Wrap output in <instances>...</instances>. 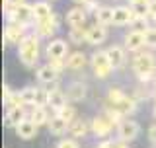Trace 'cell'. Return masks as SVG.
Returning <instances> with one entry per match:
<instances>
[{"mask_svg":"<svg viewBox=\"0 0 156 148\" xmlns=\"http://www.w3.org/2000/svg\"><path fill=\"white\" fill-rule=\"evenodd\" d=\"M47 105H49V90H45V88H37L35 105L33 107H47Z\"/></svg>","mask_w":156,"mask_h":148,"instance_id":"cell-32","label":"cell"},{"mask_svg":"<svg viewBox=\"0 0 156 148\" xmlns=\"http://www.w3.org/2000/svg\"><path fill=\"white\" fill-rule=\"evenodd\" d=\"M2 2H4V10L8 12V10H12L14 6H20V4H23L26 0H2Z\"/></svg>","mask_w":156,"mask_h":148,"instance_id":"cell-37","label":"cell"},{"mask_svg":"<svg viewBox=\"0 0 156 148\" xmlns=\"http://www.w3.org/2000/svg\"><path fill=\"white\" fill-rule=\"evenodd\" d=\"M86 84H82V82H74L70 88H68V92H66V96H68V100H72V101H82L86 97Z\"/></svg>","mask_w":156,"mask_h":148,"instance_id":"cell-24","label":"cell"},{"mask_svg":"<svg viewBox=\"0 0 156 148\" xmlns=\"http://www.w3.org/2000/svg\"><path fill=\"white\" fill-rule=\"evenodd\" d=\"M111 107H115V109H119L123 115H133V113L136 111V100L135 97H129V96H125L123 100H121L117 105H111Z\"/></svg>","mask_w":156,"mask_h":148,"instance_id":"cell-25","label":"cell"},{"mask_svg":"<svg viewBox=\"0 0 156 148\" xmlns=\"http://www.w3.org/2000/svg\"><path fill=\"white\" fill-rule=\"evenodd\" d=\"M139 22V18L135 16L133 8H125V6H117L113 8V26H129V23Z\"/></svg>","mask_w":156,"mask_h":148,"instance_id":"cell-10","label":"cell"},{"mask_svg":"<svg viewBox=\"0 0 156 148\" xmlns=\"http://www.w3.org/2000/svg\"><path fill=\"white\" fill-rule=\"evenodd\" d=\"M84 65H86V55L80 51L70 53L66 57V68L68 70H80V68H84Z\"/></svg>","mask_w":156,"mask_h":148,"instance_id":"cell-23","label":"cell"},{"mask_svg":"<svg viewBox=\"0 0 156 148\" xmlns=\"http://www.w3.org/2000/svg\"><path fill=\"white\" fill-rule=\"evenodd\" d=\"M74 2H76V4H82V6H84V4H86V2H90V0H74Z\"/></svg>","mask_w":156,"mask_h":148,"instance_id":"cell-44","label":"cell"},{"mask_svg":"<svg viewBox=\"0 0 156 148\" xmlns=\"http://www.w3.org/2000/svg\"><path fill=\"white\" fill-rule=\"evenodd\" d=\"M139 131H140L139 123L133 121V119H123L119 125H117V136H119L121 140H125V142L135 140L136 136H139Z\"/></svg>","mask_w":156,"mask_h":148,"instance_id":"cell-5","label":"cell"},{"mask_svg":"<svg viewBox=\"0 0 156 148\" xmlns=\"http://www.w3.org/2000/svg\"><path fill=\"white\" fill-rule=\"evenodd\" d=\"M58 29V18L53 14L51 18L41 19V22H35V33L39 37H53Z\"/></svg>","mask_w":156,"mask_h":148,"instance_id":"cell-9","label":"cell"},{"mask_svg":"<svg viewBox=\"0 0 156 148\" xmlns=\"http://www.w3.org/2000/svg\"><path fill=\"white\" fill-rule=\"evenodd\" d=\"M150 18L156 22V4H152V10H150Z\"/></svg>","mask_w":156,"mask_h":148,"instance_id":"cell-43","label":"cell"},{"mask_svg":"<svg viewBox=\"0 0 156 148\" xmlns=\"http://www.w3.org/2000/svg\"><path fill=\"white\" fill-rule=\"evenodd\" d=\"M29 119L35 123L37 127H41V125H47L51 117H49L47 107H33V111L29 113Z\"/></svg>","mask_w":156,"mask_h":148,"instance_id":"cell-26","label":"cell"},{"mask_svg":"<svg viewBox=\"0 0 156 148\" xmlns=\"http://www.w3.org/2000/svg\"><path fill=\"white\" fill-rule=\"evenodd\" d=\"M47 127H49V132H51V135H55V136H61V135H65V132L68 131V123L62 119L61 115H58V113H55V115L51 117V119H49V123H47Z\"/></svg>","mask_w":156,"mask_h":148,"instance_id":"cell-18","label":"cell"},{"mask_svg":"<svg viewBox=\"0 0 156 148\" xmlns=\"http://www.w3.org/2000/svg\"><path fill=\"white\" fill-rule=\"evenodd\" d=\"M94 18H96L98 23H101V26H111V23H113V8L100 6L94 12Z\"/></svg>","mask_w":156,"mask_h":148,"instance_id":"cell-22","label":"cell"},{"mask_svg":"<svg viewBox=\"0 0 156 148\" xmlns=\"http://www.w3.org/2000/svg\"><path fill=\"white\" fill-rule=\"evenodd\" d=\"M154 117H156V105H154Z\"/></svg>","mask_w":156,"mask_h":148,"instance_id":"cell-46","label":"cell"},{"mask_svg":"<svg viewBox=\"0 0 156 148\" xmlns=\"http://www.w3.org/2000/svg\"><path fill=\"white\" fill-rule=\"evenodd\" d=\"M107 37V29L105 26H101V23H96V26H92L88 29V35H86V43L88 45H101V43L105 41Z\"/></svg>","mask_w":156,"mask_h":148,"instance_id":"cell-13","label":"cell"},{"mask_svg":"<svg viewBox=\"0 0 156 148\" xmlns=\"http://www.w3.org/2000/svg\"><path fill=\"white\" fill-rule=\"evenodd\" d=\"M131 8H133L135 16L139 19H144L150 16V10H152V4L148 0H131Z\"/></svg>","mask_w":156,"mask_h":148,"instance_id":"cell-20","label":"cell"},{"mask_svg":"<svg viewBox=\"0 0 156 148\" xmlns=\"http://www.w3.org/2000/svg\"><path fill=\"white\" fill-rule=\"evenodd\" d=\"M154 100H156V90H154Z\"/></svg>","mask_w":156,"mask_h":148,"instance_id":"cell-47","label":"cell"},{"mask_svg":"<svg viewBox=\"0 0 156 148\" xmlns=\"http://www.w3.org/2000/svg\"><path fill=\"white\" fill-rule=\"evenodd\" d=\"M4 105L8 107V109H12V107H18V105H23L22 101V96H20V92H12L10 96L4 100Z\"/></svg>","mask_w":156,"mask_h":148,"instance_id":"cell-34","label":"cell"},{"mask_svg":"<svg viewBox=\"0 0 156 148\" xmlns=\"http://www.w3.org/2000/svg\"><path fill=\"white\" fill-rule=\"evenodd\" d=\"M148 139H150V142H154V144H156V125L150 127V131H148Z\"/></svg>","mask_w":156,"mask_h":148,"instance_id":"cell-40","label":"cell"},{"mask_svg":"<svg viewBox=\"0 0 156 148\" xmlns=\"http://www.w3.org/2000/svg\"><path fill=\"white\" fill-rule=\"evenodd\" d=\"M57 148H80V146H78V142L74 139H62L57 144Z\"/></svg>","mask_w":156,"mask_h":148,"instance_id":"cell-36","label":"cell"},{"mask_svg":"<svg viewBox=\"0 0 156 148\" xmlns=\"http://www.w3.org/2000/svg\"><path fill=\"white\" fill-rule=\"evenodd\" d=\"M96 148H111V142L109 140H104V142H100Z\"/></svg>","mask_w":156,"mask_h":148,"instance_id":"cell-42","label":"cell"},{"mask_svg":"<svg viewBox=\"0 0 156 148\" xmlns=\"http://www.w3.org/2000/svg\"><path fill=\"white\" fill-rule=\"evenodd\" d=\"M113 127H115V125H113L109 119H107L105 115H98V117H94V119H92V123H90L92 132H94L96 136H100V139L109 136L111 131H113Z\"/></svg>","mask_w":156,"mask_h":148,"instance_id":"cell-7","label":"cell"},{"mask_svg":"<svg viewBox=\"0 0 156 148\" xmlns=\"http://www.w3.org/2000/svg\"><path fill=\"white\" fill-rule=\"evenodd\" d=\"M31 6H33V18H35V22H41V19H47L53 16L51 4L45 2V0H39V2L31 4Z\"/></svg>","mask_w":156,"mask_h":148,"instance_id":"cell-19","label":"cell"},{"mask_svg":"<svg viewBox=\"0 0 156 148\" xmlns=\"http://www.w3.org/2000/svg\"><path fill=\"white\" fill-rule=\"evenodd\" d=\"M107 57H109V62H111V66H113V70L115 68H121L125 65V51L117 45L107 49Z\"/></svg>","mask_w":156,"mask_h":148,"instance_id":"cell-21","label":"cell"},{"mask_svg":"<svg viewBox=\"0 0 156 148\" xmlns=\"http://www.w3.org/2000/svg\"><path fill=\"white\" fill-rule=\"evenodd\" d=\"M133 70L139 76L140 82H150L152 78H156V61L150 53H136L135 61H133Z\"/></svg>","mask_w":156,"mask_h":148,"instance_id":"cell-2","label":"cell"},{"mask_svg":"<svg viewBox=\"0 0 156 148\" xmlns=\"http://www.w3.org/2000/svg\"><path fill=\"white\" fill-rule=\"evenodd\" d=\"M23 119H27L26 105H18V107L8 109V113L4 115V125H6V127H14V129H16V127H18Z\"/></svg>","mask_w":156,"mask_h":148,"instance_id":"cell-11","label":"cell"},{"mask_svg":"<svg viewBox=\"0 0 156 148\" xmlns=\"http://www.w3.org/2000/svg\"><path fill=\"white\" fill-rule=\"evenodd\" d=\"M10 93H12V90H10L8 86H4V88H2V97H4V100H6V97L10 96Z\"/></svg>","mask_w":156,"mask_h":148,"instance_id":"cell-41","label":"cell"},{"mask_svg":"<svg viewBox=\"0 0 156 148\" xmlns=\"http://www.w3.org/2000/svg\"><path fill=\"white\" fill-rule=\"evenodd\" d=\"M92 131L90 127H88L86 121L82 119H76L74 123H70V127H68V132L72 135V139H80V136H86V132Z\"/></svg>","mask_w":156,"mask_h":148,"instance_id":"cell-27","label":"cell"},{"mask_svg":"<svg viewBox=\"0 0 156 148\" xmlns=\"http://www.w3.org/2000/svg\"><path fill=\"white\" fill-rule=\"evenodd\" d=\"M6 18L12 23H23V26H31V22H35V18H33V6H29L26 2L20 4V6H14L12 10H8Z\"/></svg>","mask_w":156,"mask_h":148,"instance_id":"cell-3","label":"cell"},{"mask_svg":"<svg viewBox=\"0 0 156 148\" xmlns=\"http://www.w3.org/2000/svg\"><path fill=\"white\" fill-rule=\"evenodd\" d=\"M86 35H88V29H84V26L70 27V33H68L70 41H72V43H76V45H80L82 41H86Z\"/></svg>","mask_w":156,"mask_h":148,"instance_id":"cell-29","label":"cell"},{"mask_svg":"<svg viewBox=\"0 0 156 148\" xmlns=\"http://www.w3.org/2000/svg\"><path fill=\"white\" fill-rule=\"evenodd\" d=\"M144 41H146V47H156V27L144 29Z\"/></svg>","mask_w":156,"mask_h":148,"instance_id":"cell-35","label":"cell"},{"mask_svg":"<svg viewBox=\"0 0 156 148\" xmlns=\"http://www.w3.org/2000/svg\"><path fill=\"white\" fill-rule=\"evenodd\" d=\"M58 115H61L62 119H65V121L68 123V125L76 121V109H74L72 105H65V107H62L61 111H58Z\"/></svg>","mask_w":156,"mask_h":148,"instance_id":"cell-33","label":"cell"},{"mask_svg":"<svg viewBox=\"0 0 156 148\" xmlns=\"http://www.w3.org/2000/svg\"><path fill=\"white\" fill-rule=\"evenodd\" d=\"M84 6H86V10H90V12H96V10L100 8V4H98L96 0H90V2H86V4H84Z\"/></svg>","mask_w":156,"mask_h":148,"instance_id":"cell-39","label":"cell"},{"mask_svg":"<svg viewBox=\"0 0 156 148\" xmlns=\"http://www.w3.org/2000/svg\"><path fill=\"white\" fill-rule=\"evenodd\" d=\"M16 135L20 136V139H23V140H31L33 136L37 135V125L27 117V119H23V121L16 127Z\"/></svg>","mask_w":156,"mask_h":148,"instance_id":"cell-14","label":"cell"},{"mask_svg":"<svg viewBox=\"0 0 156 148\" xmlns=\"http://www.w3.org/2000/svg\"><path fill=\"white\" fill-rule=\"evenodd\" d=\"M148 2H150V4H156V0H148Z\"/></svg>","mask_w":156,"mask_h":148,"instance_id":"cell-45","label":"cell"},{"mask_svg":"<svg viewBox=\"0 0 156 148\" xmlns=\"http://www.w3.org/2000/svg\"><path fill=\"white\" fill-rule=\"evenodd\" d=\"M143 45H146L144 41V31L140 29H133L125 35V49L127 51H139Z\"/></svg>","mask_w":156,"mask_h":148,"instance_id":"cell-12","label":"cell"},{"mask_svg":"<svg viewBox=\"0 0 156 148\" xmlns=\"http://www.w3.org/2000/svg\"><path fill=\"white\" fill-rule=\"evenodd\" d=\"M111 148H131L129 146V142H125V140H111Z\"/></svg>","mask_w":156,"mask_h":148,"instance_id":"cell-38","label":"cell"},{"mask_svg":"<svg viewBox=\"0 0 156 148\" xmlns=\"http://www.w3.org/2000/svg\"><path fill=\"white\" fill-rule=\"evenodd\" d=\"M49 105H51V109L58 113L62 109V107L66 105V96H65V92H61L57 86H53L51 90H49Z\"/></svg>","mask_w":156,"mask_h":148,"instance_id":"cell-15","label":"cell"},{"mask_svg":"<svg viewBox=\"0 0 156 148\" xmlns=\"http://www.w3.org/2000/svg\"><path fill=\"white\" fill-rule=\"evenodd\" d=\"M90 65L94 68V74L98 78H107L113 70V66H111L109 62V57H107V51H98L92 55L90 58Z\"/></svg>","mask_w":156,"mask_h":148,"instance_id":"cell-4","label":"cell"},{"mask_svg":"<svg viewBox=\"0 0 156 148\" xmlns=\"http://www.w3.org/2000/svg\"><path fill=\"white\" fill-rule=\"evenodd\" d=\"M47 58L49 61H66V53H68V45L62 39H53L49 41V45L45 47Z\"/></svg>","mask_w":156,"mask_h":148,"instance_id":"cell-6","label":"cell"},{"mask_svg":"<svg viewBox=\"0 0 156 148\" xmlns=\"http://www.w3.org/2000/svg\"><path fill=\"white\" fill-rule=\"evenodd\" d=\"M104 115H105V117H107V119H109L111 123H113L115 127L119 125V123L123 121V117H125V115H123V113H121L119 109H115V107H111V105H107V107H105V113H104Z\"/></svg>","mask_w":156,"mask_h":148,"instance_id":"cell-30","label":"cell"},{"mask_svg":"<svg viewBox=\"0 0 156 148\" xmlns=\"http://www.w3.org/2000/svg\"><path fill=\"white\" fill-rule=\"evenodd\" d=\"M154 80H156V78H154Z\"/></svg>","mask_w":156,"mask_h":148,"instance_id":"cell-48","label":"cell"},{"mask_svg":"<svg viewBox=\"0 0 156 148\" xmlns=\"http://www.w3.org/2000/svg\"><path fill=\"white\" fill-rule=\"evenodd\" d=\"M26 27L23 23H12L8 22L6 26V31H4V45H10V43H20L23 37L27 35L26 33Z\"/></svg>","mask_w":156,"mask_h":148,"instance_id":"cell-8","label":"cell"},{"mask_svg":"<svg viewBox=\"0 0 156 148\" xmlns=\"http://www.w3.org/2000/svg\"><path fill=\"white\" fill-rule=\"evenodd\" d=\"M18 57L22 65L26 66H35L39 61V35L37 33H27L22 41L18 43Z\"/></svg>","mask_w":156,"mask_h":148,"instance_id":"cell-1","label":"cell"},{"mask_svg":"<svg viewBox=\"0 0 156 148\" xmlns=\"http://www.w3.org/2000/svg\"><path fill=\"white\" fill-rule=\"evenodd\" d=\"M58 74H61V72L47 62V65H43V66L37 68V80L41 84H55V80L58 78Z\"/></svg>","mask_w":156,"mask_h":148,"instance_id":"cell-17","label":"cell"},{"mask_svg":"<svg viewBox=\"0 0 156 148\" xmlns=\"http://www.w3.org/2000/svg\"><path fill=\"white\" fill-rule=\"evenodd\" d=\"M127 93L123 90H119V88H111L109 92H107V105H117Z\"/></svg>","mask_w":156,"mask_h":148,"instance_id":"cell-31","label":"cell"},{"mask_svg":"<svg viewBox=\"0 0 156 148\" xmlns=\"http://www.w3.org/2000/svg\"><path fill=\"white\" fill-rule=\"evenodd\" d=\"M20 96H22V101H23V105H35V96H37V88H33V86H27V88H23V90H20Z\"/></svg>","mask_w":156,"mask_h":148,"instance_id":"cell-28","label":"cell"},{"mask_svg":"<svg viewBox=\"0 0 156 148\" xmlns=\"http://www.w3.org/2000/svg\"><path fill=\"white\" fill-rule=\"evenodd\" d=\"M86 18H88L86 10H84V8H80V6H76V8H70V10L66 12V23H68L70 27L84 26Z\"/></svg>","mask_w":156,"mask_h":148,"instance_id":"cell-16","label":"cell"}]
</instances>
